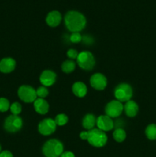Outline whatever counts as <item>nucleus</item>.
I'll list each match as a JSON object with an SVG mask.
<instances>
[{"label": "nucleus", "instance_id": "nucleus-18", "mask_svg": "<svg viewBox=\"0 0 156 157\" xmlns=\"http://www.w3.org/2000/svg\"><path fill=\"white\" fill-rule=\"evenodd\" d=\"M96 124V118L95 117V116L91 113H89L87 114L84 117L82 121V125L84 127V128H85L86 130H90L94 128L95 125Z\"/></svg>", "mask_w": 156, "mask_h": 157}, {"label": "nucleus", "instance_id": "nucleus-12", "mask_svg": "<svg viewBox=\"0 0 156 157\" xmlns=\"http://www.w3.org/2000/svg\"><path fill=\"white\" fill-rule=\"evenodd\" d=\"M57 75L50 70H45L41 73L40 76V82L44 87H50L54 84Z\"/></svg>", "mask_w": 156, "mask_h": 157}, {"label": "nucleus", "instance_id": "nucleus-5", "mask_svg": "<svg viewBox=\"0 0 156 157\" xmlns=\"http://www.w3.org/2000/svg\"><path fill=\"white\" fill-rule=\"evenodd\" d=\"M114 94L117 101L121 103L127 102L130 101L132 97V88L128 84H120L115 89Z\"/></svg>", "mask_w": 156, "mask_h": 157}, {"label": "nucleus", "instance_id": "nucleus-2", "mask_svg": "<svg viewBox=\"0 0 156 157\" xmlns=\"http://www.w3.org/2000/svg\"><path fill=\"white\" fill-rule=\"evenodd\" d=\"M80 137L84 140H87L90 145L98 148L104 147L107 142V136L105 132L98 128L81 132Z\"/></svg>", "mask_w": 156, "mask_h": 157}, {"label": "nucleus", "instance_id": "nucleus-19", "mask_svg": "<svg viewBox=\"0 0 156 157\" xmlns=\"http://www.w3.org/2000/svg\"><path fill=\"white\" fill-rule=\"evenodd\" d=\"M75 67H76V64L73 60H66L61 65V69L66 74H70L73 72Z\"/></svg>", "mask_w": 156, "mask_h": 157}, {"label": "nucleus", "instance_id": "nucleus-29", "mask_svg": "<svg viewBox=\"0 0 156 157\" xmlns=\"http://www.w3.org/2000/svg\"><path fill=\"white\" fill-rule=\"evenodd\" d=\"M61 157H75V156L72 152L67 151V152H64V153L61 155Z\"/></svg>", "mask_w": 156, "mask_h": 157}, {"label": "nucleus", "instance_id": "nucleus-10", "mask_svg": "<svg viewBox=\"0 0 156 157\" xmlns=\"http://www.w3.org/2000/svg\"><path fill=\"white\" fill-rule=\"evenodd\" d=\"M90 82L92 87L98 90H104L107 85L106 78L100 73H96L92 75Z\"/></svg>", "mask_w": 156, "mask_h": 157}, {"label": "nucleus", "instance_id": "nucleus-22", "mask_svg": "<svg viewBox=\"0 0 156 157\" xmlns=\"http://www.w3.org/2000/svg\"><path fill=\"white\" fill-rule=\"evenodd\" d=\"M55 123H56L57 125L58 126H64L66 124L68 121V117L66 116L64 113H60V114H58L55 117L54 120Z\"/></svg>", "mask_w": 156, "mask_h": 157}, {"label": "nucleus", "instance_id": "nucleus-15", "mask_svg": "<svg viewBox=\"0 0 156 157\" xmlns=\"http://www.w3.org/2000/svg\"><path fill=\"white\" fill-rule=\"evenodd\" d=\"M34 107L37 113H40V114H46L48 112L49 104L44 99L37 98L34 101Z\"/></svg>", "mask_w": 156, "mask_h": 157}, {"label": "nucleus", "instance_id": "nucleus-26", "mask_svg": "<svg viewBox=\"0 0 156 157\" xmlns=\"http://www.w3.org/2000/svg\"><path fill=\"white\" fill-rule=\"evenodd\" d=\"M70 40L73 43H79L82 41V36L80 32H72L70 36Z\"/></svg>", "mask_w": 156, "mask_h": 157}, {"label": "nucleus", "instance_id": "nucleus-11", "mask_svg": "<svg viewBox=\"0 0 156 157\" xmlns=\"http://www.w3.org/2000/svg\"><path fill=\"white\" fill-rule=\"evenodd\" d=\"M96 126L98 129L103 132L110 131L114 127V122L110 117L106 115H100L96 119Z\"/></svg>", "mask_w": 156, "mask_h": 157}, {"label": "nucleus", "instance_id": "nucleus-30", "mask_svg": "<svg viewBox=\"0 0 156 157\" xmlns=\"http://www.w3.org/2000/svg\"><path fill=\"white\" fill-rule=\"evenodd\" d=\"M0 153H1V146H0Z\"/></svg>", "mask_w": 156, "mask_h": 157}, {"label": "nucleus", "instance_id": "nucleus-20", "mask_svg": "<svg viewBox=\"0 0 156 157\" xmlns=\"http://www.w3.org/2000/svg\"><path fill=\"white\" fill-rule=\"evenodd\" d=\"M113 138L118 143H122L126 138V133L125 130L122 128H117L113 132Z\"/></svg>", "mask_w": 156, "mask_h": 157}, {"label": "nucleus", "instance_id": "nucleus-14", "mask_svg": "<svg viewBox=\"0 0 156 157\" xmlns=\"http://www.w3.org/2000/svg\"><path fill=\"white\" fill-rule=\"evenodd\" d=\"M46 23L50 27H57L59 25L62 20V16L58 11H51L46 17Z\"/></svg>", "mask_w": 156, "mask_h": 157}, {"label": "nucleus", "instance_id": "nucleus-8", "mask_svg": "<svg viewBox=\"0 0 156 157\" xmlns=\"http://www.w3.org/2000/svg\"><path fill=\"white\" fill-rule=\"evenodd\" d=\"M124 110V106L119 101H112L106 104L105 112L106 116L111 118L117 117L120 116Z\"/></svg>", "mask_w": 156, "mask_h": 157}, {"label": "nucleus", "instance_id": "nucleus-27", "mask_svg": "<svg viewBox=\"0 0 156 157\" xmlns=\"http://www.w3.org/2000/svg\"><path fill=\"white\" fill-rule=\"evenodd\" d=\"M78 52L77 51L75 50V49H69L67 52V55L68 58H70V59H76L77 58L78 56Z\"/></svg>", "mask_w": 156, "mask_h": 157}, {"label": "nucleus", "instance_id": "nucleus-17", "mask_svg": "<svg viewBox=\"0 0 156 157\" xmlns=\"http://www.w3.org/2000/svg\"><path fill=\"white\" fill-rule=\"evenodd\" d=\"M72 91L78 98H84L87 93V87L85 84L80 81H77L73 84Z\"/></svg>", "mask_w": 156, "mask_h": 157}, {"label": "nucleus", "instance_id": "nucleus-23", "mask_svg": "<svg viewBox=\"0 0 156 157\" xmlns=\"http://www.w3.org/2000/svg\"><path fill=\"white\" fill-rule=\"evenodd\" d=\"M10 106L9 101L6 98H0V112H6L10 108Z\"/></svg>", "mask_w": 156, "mask_h": 157}, {"label": "nucleus", "instance_id": "nucleus-25", "mask_svg": "<svg viewBox=\"0 0 156 157\" xmlns=\"http://www.w3.org/2000/svg\"><path fill=\"white\" fill-rule=\"evenodd\" d=\"M10 110L13 115H18L21 112V105L18 102H15L10 106Z\"/></svg>", "mask_w": 156, "mask_h": 157}, {"label": "nucleus", "instance_id": "nucleus-21", "mask_svg": "<svg viewBox=\"0 0 156 157\" xmlns=\"http://www.w3.org/2000/svg\"><path fill=\"white\" fill-rule=\"evenodd\" d=\"M146 136L151 140H156V124H150L145 130Z\"/></svg>", "mask_w": 156, "mask_h": 157}, {"label": "nucleus", "instance_id": "nucleus-6", "mask_svg": "<svg viewBox=\"0 0 156 157\" xmlns=\"http://www.w3.org/2000/svg\"><path fill=\"white\" fill-rule=\"evenodd\" d=\"M23 125L22 119L18 115H10L6 119L4 128L9 133H15L21 130Z\"/></svg>", "mask_w": 156, "mask_h": 157}, {"label": "nucleus", "instance_id": "nucleus-24", "mask_svg": "<svg viewBox=\"0 0 156 157\" xmlns=\"http://www.w3.org/2000/svg\"><path fill=\"white\" fill-rule=\"evenodd\" d=\"M36 94L37 97H38L39 98L44 99V98H45L48 95V90L44 86H41V87H39L37 89Z\"/></svg>", "mask_w": 156, "mask_h": 157}, {"label": "nucleus", "instance_id": "nucleus-3", "mask_svg": "<svg viewBox=\"0 0 156 157\" xmlns=\"http://www.w3.org/2000/svg\"><path fill=\"white\" fill-rule=\"evenodd\" d=\"M64 147L61 142L56 139L47 140L44 144L42 152L46 157H59L64 153Z\"/></svg>", "mask_w": 156, "mask_h": 157}, {"label": "nucleus", "instance_id": "nucleus-4", "mask_svg": "<svg viewBox=\"0 0 156 157\" xmlns=\"http://www.w3.org/2000/svg\"><path fill=\"white\" fill-rule=\"evenodd\" d=\"M78 65L80 67L86 71H90L95 65V58L93 54L87 51H84L78 54L76 58Z\"/></svg>", "mask_w": 156, "mask_h": 157}, {"label": "nucleus", "instance_id": "nucleus-16", "mask_svg": "<svg viewBox=\"0 0 156 157\" xmlns=\"http://www.w3.org/2000/svg\"><path fill=\"white\" fill-rule=\"evenodd\" d=\"M124 110L127 116L129 117H134L139 111V106L135 101L130 100L125 103V106H124Z\"/></svg>", "mask_w": 156, "mask_h": 157}, {"label": "nucleus", "instance_id": "nucleus-13", "mask_svg": "<svg viewBox=\"0 0 156 157\" xmlns=\"http://www.w3.org/2000/svg\"><path fill=\"white\" fill-rule=\"evenodd\" d=\"M16 66V62L12 58H3L0 61V71L8 74L13 71Z\"/></svg>", "mask_w": 156, "mask_h": 157}, {"label": "nucleus", "instance_id": "nucleus-1", "mask_svg": "<svg viewBox=\"0 0 156 157\" xmlns=\"http://www.w3.org/2000/svg\"><path fill=\"white\" fill-rule=\"evenodd\" d=\"M64 23L67 29L71 32H80L85 28L87 20L81 12L69 11L64 16Z\"/></svg>", "mask_w": 156, "mask_h": 157}, {"label": "nucleus", "instance_id": "nucleus-28", "mask_svg": "<svg viewBox=\"0 0 156 157\" xmlns=\"http://www.w3.org/2000/svg\"><path fill=\"white\" fill-rule=\"evenodd\" d=\"M0 157H13V155L10 151L5 150L0 153Z\"/></svg>", "mask_w": 156, "mask_h": 157}, {"label": "nucleus", "instance_id": "nucleus-7", "mask_svg": "<svg viewBox=\"0 0 156 157\" xmlns=\"http://www.w3.org/2000/svg\"><path fill=\"white\" fill-rule=\"evenodd\" d=\"M18 95L20 99L25 103H34L37 99L36 90L29 85H22L18 88Z\"/></svg>", "mask_w": 156, "mask_h": 157}, {"label": "nucleus", "instance_id": "nucleus-9", "mask_svg": "<svg viewBox=\"0 0 156 157\" xmlns=\"http://www.w3.org/2000/svg\"><path fill=\"white\" fill-rule=\"evenodd\" d=\"M57 124L54 120L50 118H46L43 120L38 124V131L44 136H49L56 130Z\"/></svg>", "mask_w": 156, "mask_h": 157}]
</instances>
